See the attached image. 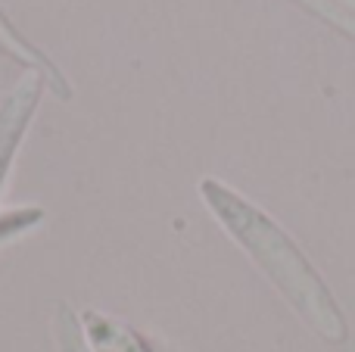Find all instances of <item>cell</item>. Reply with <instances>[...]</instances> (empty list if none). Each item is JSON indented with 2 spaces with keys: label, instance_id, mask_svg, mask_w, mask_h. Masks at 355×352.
Masks as SVG:
<instances>
[{
  "label": "cell",
  "instance_id": "cell-1",
  "mask_svg": "<svg viewBox=\"0 0 355 352\" xmlns=\"http://www.w3.org/2000/svg\"><path fill=\"white\" fill-rule=\"evenodd\" d=\"M200 193L209 212L221 222V228L250 253V259L268 274V281L284 293V299L312 324L315 334L334 346L346 343L349 328L337 299L312 268V262L302 256V249L281 231V225L215 178H202Z\"/></svg>",
  "mask_w": 355,
  "mask_h": 352
},
{
  "label": "cell",
  "instance_id": "cell-4",
  "mask_svg": "<svg viewBox=\"0 0 355 352\" xmlns=\"http://www.w3.org/2000/svg\"><path fill=\"white\" fill-rule=\"evenodd\" d=\"M0 47H6L12 56H19V62H22V60H31L37 69H41V72H47V75H50V87H53V91L60 94L62 100L69 97V91H66V81H62V75H56V69L50 66V60H47V56H41L35 47H28V44H25L22 37H19L16 31H12L10 25L3 22V16H0Z\"/></svg>",
  "mask_w": 355,
  "mask_h": 352
},
{
  "label": "cell",
  "instance_id": "cell-2",
  "mask_svg": "<svg viewBox=\"0 0 355 352\" xmlns=\"http://www.w3.org/2000/svg\"><path fill=\"white\" fill-rule=\"evenodd\" d=\"M41 91H44V75L31 72L22 81H16L12 91H6L3 100H0V191H3V181L10 175L16 147L22 143L25 128H28L31 116H35Z\"/></svg>",
  "mask_w": 355,
  "mask_h": 352
},
{
  "label": "cell",
  "instance_id": "cell-3",
  "mask_svg": "<svg viewBox=\"0 0 355 352\" xmlns=\"http://www.w3.org/2000/svg\"><path fill=\"white\" fill-rule=\"evenodd\" d=\"M81 328H85V337L91 343V352H153L137 331L94 309L81 312Z\"/></svg>",
  "mask_w": 355,
  "mask_h": 352
},
{
  "label": "cell",
  "instance_id": "cell-5",
  "mask_svg": "<svg viewBox=\"0 0 355 352\" xmlns=\"http://www.w3.org/2000/svg\"><path fill=\"white\" fill-rule=\"evenodd\" d=\"M53 334H56V346H60V352H91V343H87L85 328H81V318L75 315L66 303L56 306Z\"/></svg>",
  "mask_w": 355,
  "mask_h": 352
},
{
  "label": "cell",
  "instance_id": "cell-6",
  "mask_svg": "<svg viewBox=\"0 0 355 352\" xmlns=\"http://www.w3.org/2000/svg\"><path fill=\"white\" fill-rule=\"evenodd\" d=\"M302 6H309V12H315V16H321L324 22L337 25L340 31H346L349 37H355V16L349 10H343L340 3H334V0H300Z\"/></svg>",
  "mask_w": 355,
  "mask_h": 352
},
{
  "label": "cell",
  "instance_id": "cell-7",
  "mask_svg": "<svg viewBox=\"0 0 355 352\" xmlns=\"http://www.w3.org/2000/svg\"><path fill=\"white\" fill-rule=\"evenodd\" d=\"M334 3H340V6H343V10H349L352 16H355V0H334Z\"/></svg>",
  "mask_w": 355,
  "mask_h": 352
}]
</instances>
